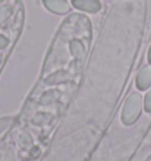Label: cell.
Listing matches in <instances>:
<instances>
[{"instance_id": "6da1fadb", "label": "cell", "mask_w": 151, "mask_h": 161, "mask_svg": "<svg viewBox=\"0 0 151 161\" xmlns=\"http://www.w3.org/2000/svg\"><path fill=\"white\" fill-rule=\"evenodd\" d=\"M142 111V95L139 92H132L125 104L123 107L122 111V121L125 125H132L135 121L139 117Z\"/></svg>"}, {"instance_id": "7a4b0ae2", "label": "cell", "mask_w": 151, "mask_h": 161, "mask_svg": "<svg viewBox=\"0 0 151 161\" xmlns=\"http://www.w3.org/2000/svg\"><path fill=\"white\" fill-rule=\"evenodd\" d=\"M72 5L77 10L89 13H97L102 7L99 0H72Z\"/></svg>"}, {"instance_id": "3957f363", "label": "cell", "mask_w": 151, "mask_h": 161, "mask_svg": "<svg viewBox=\"0 0 151 161\" xmlns=\"http://www.w3.org/2000/svg\"><path fill=\"white\" fill-rule=\"evenodd\" d=\"M137 88L141 90H145L149 86H151V65H148L143 68L136 78Z\"/></svg>"}, {"instance_id": "277c9868", "label": "cell", "mask_w": 151, "mask_h": 161, "mask_svg": "<svg viewBox=\"0 0 151 161\" xmlns=\"http://www.w3.org/2000/svg\"><path fill=\"white\" fill-rule=\"evenodd\" d=\"M45 6L55 13H66L70 11V5L65 0H44Z\"/></svg>"}, {"instance_id": "5b68a950", "label": "cell", "mask_w": 151, "mask_h": 161, "mask_svg": "<svg viewBox=\"0 0 151 161\" xmlns=\"http://www.w3.org/2000/svg\"><path fill=\"white\" fill-rule=\"evenodd\" d=\"M144 108H145L146 111L151 113V89L145 95V100H144Z\"/></svg>"}, {"instance_id": "8992f818", "label": "cell", "mask_w": 151, "mask_h": 161, "mask_svg": "<svg viewBox=\"0 0 151 161\" xmlns=\"http://www.w3.org/2000/svg\"><path fill=\"white\" fill-rule=\"evenodd\" d=\"M148 59H149V62H150V64H151V46H150V49H149V52H148Z\"/></svg>"}]
</instances>
